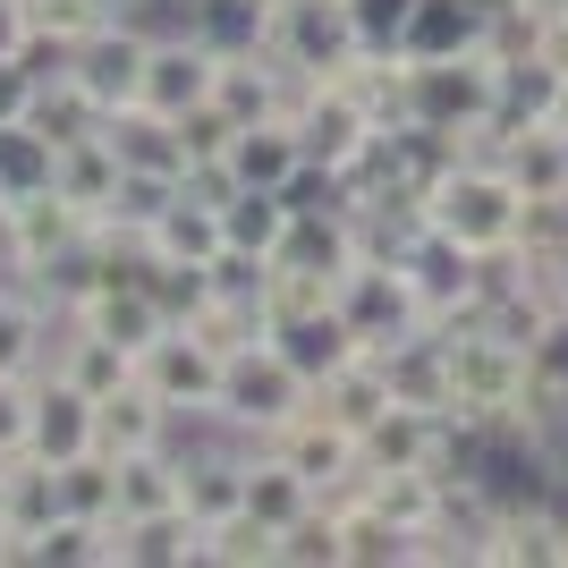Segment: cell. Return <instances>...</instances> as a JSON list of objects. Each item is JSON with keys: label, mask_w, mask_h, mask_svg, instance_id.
I'll use <instances>...</instances> for the list:
<instances>
[{"label": "cell", "mask_w": 568, "mask_h": 568, "mask_svg": "<svg viewBox=\"0 0 568 568\" xmlns=\"http://www.w3.org/2000/svg\"><path fill=\"white\" fill-rule=\"evenodd\" d=\"M518 221H526V187L509 179L500 153H458L425 187V230L450 237L458 255H475V263L509 255V246H518Z\"/></svg>", "instance_id": "cell-1"}, {"label": "cell", "mask_w": 568, "mask_h": 568, "mask_svg": "<svg viewBox=\"0 0 568 568\" xmlns=\"http://www.w3.org/2000/svg\"><path fill=\"white\" fill-rule=\"evenodd\" d=\"M297 407H314V382L288 365L281 339H255V348H237L230 365H221V407H213V425L237 433L246 450H255V442H272Z\"/></svg>", "instance_id": "cell-2"}, {"label": "cell", "mask_w": 568, "mask_h": 568, "mask_svg": "<svg viewBox=\"0 0 568 568\" xmlns=\"http://www.w3.org/2000/svg\"><path fill=\"white\" fill-rule=\"evenodd\" d=\"M221 365H230L221 348H204L187 323H170V332L136 356V382L170 407V416H179V425H187V416H204V425H213V407H221Z\"/></svg>", "instance_id": "cell-3"}, {"label": "cell", "mask_w": 568, "mask_h": 568, "mask_svg": "<svg viewBox=\"0 0 568 568\" xmlns=\"http://www.w3.org/2000/svg\"><path fill=\"white\" fill-rule=\"evenodd\" d=\"M263 450H281L288 467L306 475L314 493L332 500V493H356V484H365V433L356 425H339L332 407L314 399V407H297V416H288L281 433H272V442H263Z\"/></svg>", "instance_id": "cell-4"}, {"label": "cell", "mask_w": 568, "mask_h": 568, "mask_svg": "<svg viewBox=\"0 0 568 568\" xmlns=\"http://www.w3.org/2000/svg\"><path fill=\"white\" fill-rule=\"evenodd\" d=\"M144 51H153V34H144L136 18H102L94 34L69 51V85L94 102L102 119H111V111H128V102H136V85H144Z\"/></svg>", "instance_id": "cell-5"}, {"label": "cell", "mask_w": 568, "mask_h": 568, "mask_svg": "<svg viewBox=\"0 0 568 568\" xmlns=\"http://www.w3.org/2000/svg\"><path fill=\"white\" fill-rule=\"evenodd\" d=\"M213 77H221V51L204 43L195 26H179V34H153L136 102L162 111V119H179V111H195V102H213Z\"/></svg>", "instance_id": "cell-6"}, {"label": "cell", "mask_w": 568, "mask_h": 568, "mask_svg": "<svg viewBox=\"0 0 568 568\" xmlns=\"http://www.w3.org/2000/svg\"><path fill=\"white\" fill-rule=\"evenodd\" d=\"M136 246H144V255H162V263H195V272H213V263L230 255V230H221V204H213V195L179 187L162 213L144 221Z\"/></svg>", "instance_id": "cell-7"}, {"label": "cell", "mask_w": 568, "mask_h": 568, "mask_svg": "<svg viewBox=\"0 0 568 568\" xmlns=\"http://www.w3.org/2000/svg\"><path fill=\"white\" fill-rule=\"evenodd\" d=\"M94 450V399L77 390L69 374H34V458H51V467H69V458Z\"/></svg>", "instance_id": "cell-8"}, {"label": "cell", "mask_w": 568, "mask_h": 568, "mask_svg": "<svg viewBox=\"0 0 568 568\" xmlns=\"http://www.w3.org/2000/svg\"><path fill=\"white\" fill-rule=\"evenodd\" d=\"M170 433H179V416H170L144 382H128V390H111V399H94V450L102 458H136V450H162Z\"/></svg>", "instance_id": "cell-9"}, {"label": "cell", "mask_w": 568, "mask_h": 568, "mask_svg": "<svg viewBox=\"0 0 568 568\" xmlns=\"http://www.w3.org/2000/svg\"><path fill=\"white\" fill-rule=\"evenodd\" d=\"M306 170V144H297V119H246L230 136V179L237 187H288Z\"/></svg>", "instance_id": "cell-10"}, {"label": "cell", "mask_w": 568, "mask_h": 568, "mask_svg": "<svg viewBox=\"0 0 568 568\" xmlns=\"http://www.w3.org/2000/svg\"><path fill=\"white\" fill-rule=\"evenodd\" d=\"M51 187L69 195L77 213L102 221L119 204V144L102 136V128H94V136H77V144H60V153H51Z\"/></svg>", "instance_id": "cell-11"}, {"label": "cell", "mask_w": 568, "mask_h": 568, "mask_svg": "<svg viewBox=\"0 0 568 568\" xmlns=\"http://www.w3.org/2000/svg\"><path fill=\"white\" fill-rule=\"evenodd\" d=\"M332 518H339V568H390L407 560V535L374 509V493H332Z\"/></svg>", "instance_id": "cell-12"}, {"label": "cell", "mask_w": 568, "mask_h": 568, "mask_svg": "<svg viewBox=\"0 0 568 568\" xmlns=\"http://www.w3.org/2000/svg\"><path fill=\"white\" fill-rule=\"evenodd\" d=\"M288 221H297V204H288L281 187H230V204H221V230H230L237 255H281L288 246Z\"/></svg>", "instance_id": "cell-13"}, {"label": "cell", "mask_w": 568, "mask_h": 568, "mask_svg": "<svg viewBox=\"0 0 568 568\" xmlns=\"http://www.w3.org/2000/svg\"><path fill=\"white\" fill-rule=\"evenodd\" d=\"M314 399L332 407L339 425H356V433L374 425V416H390V407H399V399H390V374H382V356H374V348L348 356L339 374H323V382H314Z\"/></svg>", "instance_id": "cell-14"}, {"label": "cell", "mask_w": 568, "mask_h": 568, "mask_svg": "<svg viewBox=\"0 0 568 568\" xmlns=\"http://www.w3.org/2000/svg\"><path fill=\"white\" fill-rule=\"evenodd\" d=\"M51 374H69L85 399H111V390L136 382V356L119 348V339H94V332H77V323H69V339L51 348Z\"/></svg>", "instance_id": "cell-15"}, {"label": "cell", "mask_w": 568, "mask_h": 568, "mask_svg": "<svg viewBox=\"0 0 568 568\" xmlns=\"http://www.w3.org/2000/svg\"><path fill=\"white\" fill-rule=\"evenodd\" d=\"M314 500H323V493H314V484H306L297 467H288L281 450H263V442L246 450V509H255V518L288 526V518H306Z\"/></svg>", "instance_id": "cell-16"}, {"label": "cell", "mask_w": 568, "mask_h": 568, "mask_svg": "<svg viewBox=\"0 0 568 568\" xmlns=\"http://www.w3.org/2000/svg\"><path fill=\"white\" fill-rule=\"evenodd\" d=\"M288 348V365L306 382H323V374H339L348 356H365V339H356V323L348 314H314V323H288V332H272Z\"/></svg>", "instance_id": "cell-17"}, {"label": "cell", "mask_w": 568, "mask_h": 568, "mask_svg": "<svg viewBox=\"0 0 568 568\" xmlns=\"http://www.w3.org/2000/svg\"><path fill=\"white\" fill-rule=\"evenodd\" d=\"M230 509H246V442L187 458V518L213 526V518H230Z\"/></svg>", "instance_id": "cell-18"}, {"label": "cell", "mask_w": 568, "mask_h": 568, "mask_svg": "<svg viewBox=\"0 0 568 568\" xmlns=\"http://www.w3.org/2000/svg\"><path fill=\"white\" fill-rule=\"evenodd\" d=\"M204 560V526L187 509H162V518H128V568H187Z\"/></svg>", "instance_id": "cell-19"}, {"label": "cell", "mask_w": 568, "mask_h": 568, "mask_svg": "<svg viewBox=\"0 0 568 568\" xmlns=\"http://www.w3.org/2000/svg\"><path fill=\"white\" fill-rule=\"evenodd\" d=\"M204 560L213 568H272L281 560V526L255 518V509H230V518L204 526Z\"/></svg>", "instance_id": "cell-20"}, {"label": "cell", "mask_w": 568, "mask_h": 568, "mask_svg": "<svg viewBox=\"0 0 568 568\" xmlns=\"http://www.w3.org/2000/svg\"><path fill=\"white\" fill-rule=\"evenodd\" d=\"M281 560L288 568H339V518H332V500H314L306 518L281 526Z\"/></svg>", "instance_id": "cell-21"}, {"label": "cell", "mask_w": 568, "mask_h": 568, "mask_svg": "<svg viewBox=\"0 0 568 568\" xmlns=\"http://www.w3.org/2000/svg\"><path fill=\"white\" fill-rule=\"evenodd\" d=\"M230 136H237V119L221 111V102H195V111H179V153H187V170L230 162Z\"/></svg>", "instance_id": "cell-22"}, {"label": "cell", "mask_w": 568, "mask_h": 568, "mask_svg": "<svg viewBox=\"0 0 568 568\" xmlns=\"http://www.w3.org/2000/svg\"><path fill=\"white\" fill-rule=\"evenodd\" d=\"M18 18L34 26V34H51V43H69V51H77L102 18H111V9H102V0H26Z\"/></svg>", "instance_id": "cell-23"}, {"label": "cell", "mask_w": 568, "mask_h": 568, "mask_svg": "<svg viewBox=\"0 0 568 568\" xmlns=\"http://www.w3.org/2000/svg\"><path fill=\"white\" fill-rule=\"evenodd\" d=\"M34 450V374H0V458Z\"/></svg>", "instance_id": "cell-24"}, {"label": "cell", "mask_w": 568, "mask_h": 568, "mask_svg": "<svg viewBox=\"0 0 568 568\" xmlns=\"http://www.w3.org/2000/svg\"><path fill=\"white\" fill-rule=\"evenodd\" d=\"M348 9H356V34H365L374 51H399V43H407V26H416V9H425V0H348Z\"/></svg>", "instance_id": "cell-25"}, {"label": "cell", "mask_w": 568, "mask_h": 568, "mask_svg": "<svg viewBox=\"0 0 568 568\" xmlns=\"http://www.w3.org/2000/svg\"><path fill=\"white\" fill-rule=\"evenodd\" d=\"M535 60H544L551 77H568V0L544 9V26H535Z\"/></svg>", "instance_id": "cell-26"}, {"label": "cell", "mask_w": 568, "mask_h": 568, "mask_svg": "<svg viewBox=\"0 0 568 568\" xmlns=\"http://www.w3.org/2000/svg\"><path fill=\"white\" fill-rule=\"evenodd\" d=\"M34 94H43V85H34L9 51H0V128H9V119H34Z\"/></svg>", "instance_id": "cell-27"}, {"label": "cell", "mask_w": 568, "mask_h": 568, "mask_svg": "<svg viewBox=\"0 0 568 568\" xmlns=\"http://www.w3.org/2000/svg\"><path fill=\"white\" fill-rule=\"evenodd\" d=\"M544 272H551V297H560V306H568V246H560V255L544 263Z\"/></svg>", "instance_id": "cell-28"}, {"label": "cell", "mask_w": 568, "mask_h": 568, "mask_svg": "<svg viewBox=\"0 0 568 568\" xmlns=\"http://www.w3.org/2000/svg\"><path fill=\"white\" fill-rule=\"evenodd\" d=\"M544 119H551V128H560V136H568V77H560V85H551V111H544Z\"/></svg>", "instance_id": "cell-29"}, {"label": "cell", "mask_w": 568, "mask_h": 568, "mask_svg": "<svg viewBox=\"0 0 568 568\" xmlns=\"http://www.w3.org/2000/svg\"><path fill=\"white\" fill-rule=\"evenodd\" d=\"M102 9H111V18H128V9H136V0H102Z\"/></svg>", "instance_id": "cell-30"}, {"label": "cell", "mask_w": 568, "mask_h": 568, "mask_svg": "<svg viewBox=\"0 0 568 568\" xmlns=\"http://www.w3.org/2000/svg\"><path fill=\"white\" fill-rule=\"evenodd\" d=\"M0 560H9V526H0Z\"/></svg>", "instance_id": "cell-31"}, {"label": "cell", "mask_w": 568, "mask_h": 568, "mask_svg": "<svg viewBox=\"0 0 568 568\" xmlns=\"http://www.w3.org/2000/svg\"><path fill=\"white\" fill-rule=\"evenodd\" d=\"M263 9H288V0H263Z\"/></svg>", "instance_id": "cell-32"}, {"label": "cell", "mask_w": 568, "mask_h": 568, "mask_svg": "<svg viewBox=\"0 0 568 568\" xmlns=\"http://www.w3.org/2000/svg\"><path fill=\"white\" fill-rule=\"evenodd\" d=\"M18 9H26V0H18Z\"/></svg>", "instance_id": "cell-33"}]
</instances>
